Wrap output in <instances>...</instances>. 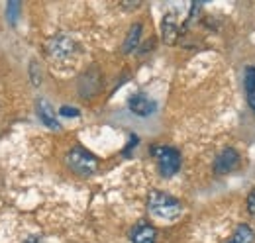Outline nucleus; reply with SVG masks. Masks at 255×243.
<instances>
[{"instance_id": "1", "label": "nucleus", "mask_w": 255, "mask_h": 243, "mask_svg": "<svg viewBox=\"0 0 255 243\" xmlns=\"http://www.w3.org/2000/svg\"><path fill=\"white\" fill-rule=\"evenodd\" d=\"M185 210L183 202L167 192L161 190H151L147 196V212L153 218L163 220V222H175L177 218H181V214Z\"/></svg>"}, {"instance_id": "5", "label": "nucleus", "mask_w": 255, "mask_h": 243, "mask_svg": "<svg viewBox=\"0 0 255 243\" xmlns=\"http://www.w3.org/2000/svg\"><path fill=\"white\" fill-rule=\"evenodd\" d=\"M240 153L234 147H226L218 153V157L214 159V173L216 175H228L232 171H236L240 167Z\"/></svg>"}, {"instance_id": "7", "label": "nucleus", "mask_w": 255, "mask_h": 243, "mask_svg": "<svg viewBox=\"0 0 255 243\" xmlns=\"http://www.w3.org/2000/svg\"><path fill=\"white\" fill-rule=\"evenodd\" d=\"M35 112H37V118L41 120V123H45L49 129H53V131H59L61 129V123L57 120V112L53 110V106L45 98H37Z\"/></svg>"}, {"instance_id": "11", "label": "nucleus", "mask_w": 255, "mask_h": 243, "mask_svg": "<svg viewBox=\"0 0 255 243\" xmlns=\"http://www.w3.org/2000/svg\"><path fill=\"white\" fill-rule=\"evenodd\" d=\"M161 28H163V39H165L167 43H175V39H177V35H179V28H177V24H175V20H173L171 14H167V16L163 18Z\"/></svg>"}, {"instance_id": "14", "label": "nucleus", "mask_w": 255, "mask_h": 243, "mask_svg": "<svg viewBox=\"0 0 255 243\" xmlns=\"http://www.w3.org/2000/svg\"><path fill=\"white\" fill-rule=\"evenodd\" d=\"M59 114L65 116V118H79V116H81V112H79L77 108H73V106H61Z\"/></svg>"}, {"instance_id": "6", "label": "nucleus", "mask_w": 255, "mask_h": 243, "mask_svg": "<svg viewBox=\"0 0 255 243\" xmlns=\"http://www.w3.org/2000/svg\"><path fill=\"white\" fill-rule=\"evenodd\" d=\"M128 108H129V110H131L135 116L145 118V116H151V114L155 112L157 104H155V100H151L147 94L137 92V94L129 96V100H128Z\"/></svg>"}, {"instance_id": "15", "label": "nucleus", "mask_w": 255, "mask_h": 243, "mask_svg": "<svg viewBox=\"0 0 255 243\" xmlns=\"http://www.w3.org/2000/svg\"><path fill=\"white\" fill-rule=\"evenodd\" d=\"M246 206H248V212L252 214L255 218V188L250 192V196H248V202H246Z\"/></svg>"}, {"instance_id": "4", "label": "nucleus", "mask_w": 255, "mask_h": 243, "mask_svg": "<svg viewBox=\"0 0 255 243\" xmlns=\"http://www.w3.org/2000/svg\"><path fill=\"white\" fill-rule=\"evenodd\" d=\"M77 51V43L67 33H57L47 41V53L53 59H69Z\"/></svg>"}, {"instance_id": "10", "label": "nucleus", "mask_w": 255, "mask_h": 243, "mask_svg": "<svg viewBox=\"0 0 255 243\" xmlns=\"http://www.w3.org/2000/svg\"><path fill=\"white\" fill-rule=\"evenodd\" d=\"M141 24H133L129 31H128L126 39H124V45H122V51L124 53H131L135 47H137V43H139V37H141Z\"/></svg>"}, {"instance_id": "9", "label": "nucleus", "mask_w": 255, "mask_h": 243, "mask_svg": "<svg viewBox=\"0 0 255 243\" xmlns=\"http://www.w3.org/2000/svg\"><path fill=\"white\" fill-rule=\"evenodd\" d=\"M254 242H255V232L252 230V226L240 224V226L234 230L232 238L226 240L224 243H254Z\"/></svg>"}, {"instance_id": "13", "label": "nucleus", "mask_w": 255, "mask_h": 243, "mask_svg": "<svg viewBox=\"0 0 255 243\" xmlns=\"http://www.w3.org/2000/svg\"><path fill=\"white\" fill-rule=\"evenodd\" d=\"M18 12H20V2L12 0L6 4V16L10 20V24H16V18H18Z\"/></svg>"}, {"instance_id": "16", "label": "nucleus", "mask_w": 255, "mask_h": 243, "mask_svg": "<svg viewBox=\"0 0 255 243\" xmlns=\"http://www.w3.org/2000/svg\"><path fill=\"white\" fill-rule=\"evenodd\" d=\"M248 104H250V108L255 112V94H250V96H248Z\"/></svg>"}, {"instance_id": "8", "label": "nucleus", "mask_w": 255, "mask_h": 243, "mask_svg": "<svg viewBox=\"0 0 255 243\" xmlns=\"http://www.w3.org/2000/svg\"><path fill=\"white\" fill-rule=\"evenodd\" d=\"M131 243H157V230L145 222H139L129 236Z\"/></svg>"}, {"instance_id": "12", "label": "nucleus", "mask_w": 255, "mask_h": 243, "mask_svg": "<svg viewBox=\"0 0 255 243\" xmlns=\"http://www.w3.org/2000/svg\"><path fill=\"white\" fill-rule=\"evenodd\" d=\"M244 89L250 94H255V67H248L244 75Z\"/></svg>"}, {"instance_id": "3", "label": "nucleus", "mask_w": 255, "mask_h": 243, "mask_svg": "<svg viewBox=\"0 0 255 243\" xmlns=\"http://www.w3.org/2000/svg\"><path fill=\"white\" fill-rule=\"evenodd\" d=\"M151 155L157 161V169H159L161 177H165V179L177 175L179 169H181V165H183V159H181L179 149L169 147V145H155L151 149Z\"/></svg>"}, {"instance_id": "17", "label": "nucleus", "mask_w": 255, "mask_h": 243, "mask_svg": "<svg viewBox=\"0 0 255 243\" xmlns=\"http://www.w3.org/2000/svg\"><path fill=\"white\" fill-rule=\"evenodd\" d=\"M26 243H39V238H37V236H32Z\"/></svg>"}, {"instance_id": "2", "label": "nucleus", "mask_w": 255, "mask_h": 243, "mask_svg": "<svg viewBox=\"0 0 255 243\" xmlns=\"http://www.w3.org/2000/svg\"><path fill=\"white\" fill-rule=\"evenodd\" d=\"M65 163L79 177H91V175H95L96 169H98V159L89 149H85L81 145H75L73 149L67 151Z\"/></svg>"}]
</instances>
